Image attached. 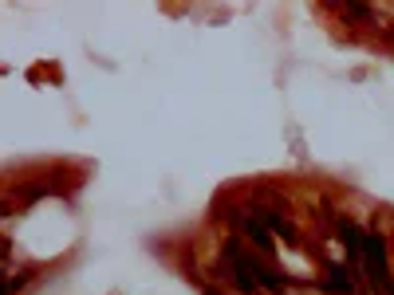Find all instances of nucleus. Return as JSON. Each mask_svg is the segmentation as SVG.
<instances>
[{
    "instance_id": "f257e3e1",
    "label": "nucleus",
    "mask_w": 394,
    "mask_h": 295,
    "mask_svg": "<svg viewBox=\"0 0 394 295\" xmlns=\"http://www.w3.org/2000/svg\"><path fill=\"white\" fill-rule=\"evenodd\" d=\"M335 236L347 244V256H351L355 264H362V240H367V233H362L359 225L351 217H335Z\"/></svg>"
},
{
    "instance_id": "f03ea898",
    "label": "nucleus",
    "mask_w": 394,
    "mask_h": 295,
    "mask_svg": "<svg viewBox=\"0 0 394 295\" xmlns=\"http://www.w3.org/2000/svg\"><path fill=\"white\" fill-rule=\"evenodd\" d=\"M319 287L331 295H355V276L347 264H328V276L319 280Z\"/></svg>"
}]
</instances>
